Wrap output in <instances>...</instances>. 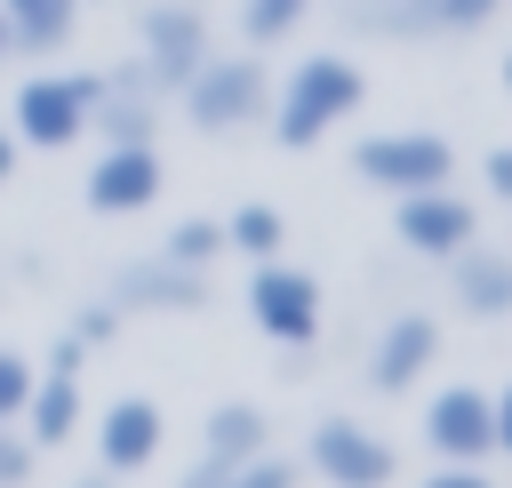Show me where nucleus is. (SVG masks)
<instances>
[{"label": "nucleus", "instance_id": "nucleus-20", "mask_svg": "<svg viewBox=\"0 0 512 488\" xmlns=\"http://www.w3.org/2000/svg\"><path fill=\"white\" fill-rule=\"evenodd\" d=\"M224 224V248H240V256H280V240H288V224H280V208L272 200H240L232 216H216Z\"/></svg>", "mask_w": 512, "mask_h": 488}, {"label": "nucleus", "instance_id": "nucleus-27", "mask_svg": "<svg viewBox=\"0 0 512 488\" xmlns=\"http://www.w3.org/2000/svg\"><path fill=\"white\" fill-rule=\"evenodd\" d=\"M480 184H488V200H512V152H504V144L480 160Z\"/></svg>", "mask_w": 512, "mask_h": 488}, {"label": "nucleus", "instance_id": "nucleus-31", "mask_svg": "<svg viewBox=\"0 0 512 488\" xmlns=\"http://www.w3.org/2000/svg\"><path fill=\"white\" fill-rule=\"evenodd\" d=\"M0 56H16V48H8V16H0Z\"/></svg>", "mask_w": 512, "mask_h": 488}, {"label": "nucleus", "instance_id": "nucleus-22", "mask_svg": "<svg viewBox=\"0 0 512 488\" xmlns=\"http://www.w3.org/2000/svg\"><path fill=\"white\" fill-rule=\"evenodd\" d=\"M312 16V0H240V32L264 48V40H288L296 24Z\"/></svg>", "mask_w": 512, "mask_h": 488}, {"label": "nucleus", "instance_id": "nucleus-26", "mask_svg": "<svg viewBox=\"0 0 512 488\" xmlns=\"http://www.w3.org/2000/svg\"><path fill=\"white\" fill-rule=\"evenodd\" d=\"M424 488H496V480H488V464H432Z\"/></svg>", "mask_w": 512, "mask_h": 488}, {"label": "nucleus", "instance_id": "nucleus-17", "mask_svg": "<svg viewBox=\"0 0 512 488\" xmlns=\"http://www.w3.org/2000/svg\"><path fill=\"white\" fill-rule=\"evenodd\" d=\"M80 416H88V408H80V384H72L64 368H48V376H32V400H24L16 424H24L32 448H64V440L80 432Z\"/></svg>", "mask_w": 512, "mask_h": 488}, {"label": "nucleus", "instance_id": "nucleus-29", "mask_svg": "<svg viewBox=\"0 0 512 488\" xmlns=\"http://www.w3.org/2000/svg\"><path fill=\"white\" fill-rule=\"evenodd\" d=\"M16 152H24V144H16V136H8V128H0V184H8V176H16Z\"/></svg>", "mask_w": 512, "mask_h": 488}, {"label": "nucleus", "instance_id": "nucleus-23", "mask_svg": "<svg viewBox=\"0 0 512 488\" xmlns=\"http://www.w3.org/2000/svg\"><path fill=\"white\" fill-rule=\"evenodd\" d=\"M32 352H16V344H0V424H16L24 416V400H32Z\"/></svg>", "mask_w": 512, "mask_h": 488}, {"label": "nucleus", "instance_id": "nucleus-12", "mask_svg": "<svg viewBox=\"0 0 512 488\" xmlns=\"http://www.w3.org/2000/svg\"><path fill=\"white\" fill-rule=\"evenodd\" d=\"M160 184H168V168L152 144H104V160L88 168V208L96 216H144L160 200Z\"/></svg>", "mask_w": 512, "mask_h": 488}, {"label": "nucleus", "instance_id": "nucleus-10", "mask_svg": "<svg viewBox=\"0 0 512 488\" xmlns=\"http://www.w3.org/2000/svg\"><path fill=\"white\" fill-rule=\"evenodd\" d=\"M200 56H208V16L192 0H152L144 8V80L160 96H176Z\"/></svg>", "mask_w": 512, "mask_h": 488}, {"label": "nucleus", "instance_id": "nucleus-3", "mask_svg": "<svg viewBox=\"0 0 512 488\" xmlns=\"http://www.w3.org/2000/svg\"><path fill=\"white\" fill-rule=\"evenodd\" d=\"M104 96V72H32L16 88V112H8V136L32 144V152H64L88 136V104Z\"/></svg>", "mask_w": 512, "mask_h": 488}, {"label": "nucleus", "instance_id": "nucleus-9", "mask_svg": "<svg viewBox=\"0 0 512 488\" xmlns=\"http://www.w3.org/2000/svg\"><path fill=\"white\" fill-rule=\"evenodd\" d=\"M304 456H312V472H320L328 488H392V472H400V448H392L384 432L352 424V416H320Z\"/></svg>", "mask_w": 512, "mask_h": 488}, {"label": "nucleus", "instance_id": "nucleus-13", "mask_svg": "<svg viewBox=\"0 0 512 488\" xmlns=\"http://www.w3.org/2000/svg\"><path fill=\"white\" fill-rule=\"evenodd\" d=\"M264 448H272L264 408H256V400H224V408H208V424H200V464L184 472V488H216L232 464H248V456H264Z\"/></svg>", "mask_w": 512, "mask_h": 488}, {"label": "nucleus", "instance_id": "nucleus-28", "mask_svg": "<svg viewBox=\"0 0 512 488\" xmlns=\"http://www.w3.org/2000/svg\"><path fill=\"white\" fill-rule=\"evenodd\" d=\"M112 320H120L112 304H88V312H80V328H72V344H96V336H112Z\"/></svg>", "mask_w": 512, "mask_h": 488}, {"label": "nucleus", "instance_id": "nucleus-11", "mask_svg": "<svg viewBox=\"0 0 512 488\" xmlns=\"http://www.w3.org/2000/svg\"><path fill=\"white\" fill-rule=\"evenodd\" d=\"M112 312H200L208 304V272L200 264H176V256H136L112 272Z\"/></svg>", "mask_w": 512, "mask_h": 488}, {"label": "nucleus", "instance_id": "nucleus-5", "mask_svg": "<svg viewBox=\"0 0 512 488\" xmlns=\"http://www.w3.org/2000/svg\"><path fill=\"white\" fill-rule=\"evenodd\" d=\"M504 440H512V408H504L496 392L448 384V392L424 400V448H432L440 464H488Z\"/></svg>", "mask_w": 512, "mask_h": 488}, {"label": "nucleus", "instance_id": "nucleus-15", "mask_svg": "<svg viewBox=\"0 0 512 488\" xmlns=\"http://www.w3.org/2000/svg\"><path fill=\"white\" fill-rule=\"evenodd\" d=\"M160 400H144V392H120L112 408H104V424H96V464L112 472V480H128V472H144L152 456H160Z\"/></svg>", "mask_w": 512, "mask_h": 488}, {"label": "nucleus", "instance_id": "nucleus-7", "mask_svg": "<svg viewBox=\"0 0 512 488\" xmlns=\"http://www.w3.org/2000/svg\"><path fill=\"white\" fill-rule=\"evenodd\" d=\"M392 232L408 256H456L464 240H480V200L456 192V184H432V192H400L392 200Z\"/></svg>", "mask_w": 512, "mask_h": 488}, {"label": "nucleus", "instance_id": "nucleus-25", "mask_svg": "<svg viewBox=\"0 0 512 488\" xmlns=\"http://www.w3.org/2000/svg\"><path fill=\"white\" fill-rule=\"evenodd\" d=\"M32 456H40V448H32L16 424H0V488H24V480H32Z\"/></svg>", "mask_w": 512, "mask_h": 488}, {"label": "nucleus", "instance_id": "nucleus-16", "mask_svg": "<svg viewBox=\"0 0 512 488\" xmlns=\"http://www.w3.org/2000/svg\"><path fill=\"white\" fill-rule=\"evenodd\" d=\"M440 264H448V296H456L464 320H504V312H512V256H504V248L464 240V248L440 256Z\"/></svg>", "mask_w": 512, "mask_h": 488}, {"label": "nucleus", "instance_id": "nucleus-2", "mask_svg": "<svg viewBox=\"0 0 512 488\" xmlns=\"http://www.w3.org/2000/svg\"><path fill=\"white\" fill-rule=\"evenodd\" d=\"M176 104L200 136H240L272 112V72H264V56H200L192 80L176 88Z\"/></svg>", "mask_w": 512, "mask_h": 488}, {"label": "nucleus", "instance_id": "nucleus-6", "mask_svg": "<svg viewBox=\"0 0 512 488\" xmlns=\"http://www.w3.org/2000/svg\"><path fill=\"white\" fill-rule=\"evenodd\" d=\"M344 24L392 32V40H464L504 16V0H336Z\"/></svg>", "mask_w": 512, "mask_h": 488}, {"label": "nucleus", "instance_id": "nucleus-21", "mask_svg": "<svg viewBox=\"0 0 512 488\" xmlns=\"http://www.w3.org/2000/svg\"><path fill=\"white\" fill-rule=\"evenodd\" d=\"M160 256H176V264H200V272H208V264L224 256V224H216V216H184V224L160 240Z\"/></svg>", "mask_w": 512, "mask_h": 488}, {"label": "nucleus", "instance_id": "nucleus-30", "mask_svg": "<svg viewBox=\"0 0 512 488\" xmlns=\"http://www.w3.org/2000/svg\"><path fill=\"white\" fill-rule=\"evenodd\" d=\"M72 488H112V472H96V480H72Z\"/></svg>", "mask_w": 512, "mask_h": 488}, {"label": "nucleus", "instance_id": "nucleus-14", "mask_svg": "<svg viewBox=\"0 0 512 488\" xmlns=\"http://www.w3.org/2000/svg\"><path fill=\"white\" fill-rule=\"evenodd\" d=\"M432 360H440V320L432 312H392L384 336L368 344V384L376 392H408V384H424Z\"/></svg>", "mask_w": 512, "mask_h": 488}, {"label": "nucleus", "instance_id": "nucleus-18", "mask_svg": "<svg viewBox=\"0 0 512 488\" xmlns=\"http://www.w3.org/2000/svg\"><path fill=\"white\" fill-rule=\"evenodd\" d=\"M0 16H8V48L56 56L72 40V24H80V0H0Z\"/></svg>", "mask_w": 512, "mask_h": 488}, {"label": "nucleus", "instance_id": "nucleus-4", "mask_svg": "<svg viewBox=\"0 0 512 488\" xmlns=\"http://www.w3.org/2000/svg\"><path fill=\"white\" fill-rule=\"evenodd\" d=\"M352 176L376 184V192H432V184H456V144L440 128H384V136H360L352 144Z\"/></svg>", "mask_w": 512, "mask_h": 488}, {"label": "nucleus", "instance_id": "nucleus-19", "mask_svg": "<svg viewBox=\"0 0 512 488\" xmlns=\"http://www.w3.org/2000/svg\"><path fill=\"white\" fill-rule=\"evenodd\" d=\"M152 96L144 88H112L104 80V96L88 104V128H104V144H152Z\"/></svg>", "mask_w": 512, "mask_h": 488}, {"label": "nucleus", "instance_id": "nucleus-1", "mask_svg": "<svg viewBox=\"0 0 512 488\" xmlns=\"http://www.w3.org/2000/svg\"><path fill=\"white\" fill-rule=\"evenodd\" d=\"M360 104H368L360 64L336 56V48H320V56H304L288 80H272V112H264V128H272V144L304 152V144H320L336 120H352Z\"/></svg>", "mask_w": 512, "mask_h": 488}, {"label": "nucleus", "instance_id": "nucleus-24", "mask_svg": "<svg viewBox=\"0 0 512 488\" xmlns=\"http://www.w3.org/2000/svg\"><path fill=\"white\" fill-rule=\"evenodd\" d=\"M216 488H296V464H280V456L264 448V456H248V464H232V472H224Z\"/></svg>", "mask_w": 512, "mask_h": 488}, {"label": "nucleus", "instance_id": "nucleus-8", "mask_svg": "<svg viewBox=\"0 0 512 488\" xmlns=\"http://www.w3.org/2000/svg\"><path fill=\"white\" fill-rule=\"evenodd\" d=\"M248 320L272 344H312L320 336V280L296 272V264H280V256H264L248 272Z\"/></svg>", "mask_w": 512, "mask_h": 488}]
</instances>
